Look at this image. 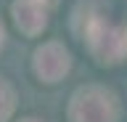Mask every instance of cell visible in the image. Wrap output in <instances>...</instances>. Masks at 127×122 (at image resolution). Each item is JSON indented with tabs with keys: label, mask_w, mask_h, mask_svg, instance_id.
Returning <instances> with one entry per match:
<instances>
[{
	"label": "cell",
	"mask_w": 127,
	"mask_h": 122,
	"mask_svg": "<svg viewBox=\"0 0 127 122\" xmlns=\"http://www.w3.org/2000/svg\"><path fill=\"white\" fill-rule=\"evenodd\" d=\"M34 69L45 82H58L69 72V53L58 42H48L34 53Z\"/></svg>",
	"instance_id": "cell-2"
},
{
	"label": "cell",
	"mask_w": 127,
	"mask_h": 122,
	"mask_svg": "<svg viewBox=\"0 0 127 122\" xmlns=\"http://www.w3.org/2000/svg\"><path fill=\"white\" fill-rule=\"evenodd\" d=\"M13 19L24 35H37L48 24V3L45 0H16Z\"/></svg>",
	"instance_id": "cell-3"
},
{
	"label": "cell",
	"mask_w": 127,
	"mask_h": 122,
	"mask_svg": "<svg viewBox=\"0 0 127 122\" xmlns=\"http://www.w3.org/2000/svg\"><path fill=\"white\" fill-rule=\"evenodd\" d=\"M71 122H114V104L98 88H82L71 98Z\"/></svg>",
	"instance_id": "cell-1"
},
{
	"label": "cell",
	"mask_w": 127,
	"mask_h": 122,
	"mask_svg": "<svg viewBox=\"0 0 127 122\" xmlns=\"http://www.w3.org/2000/svg\"><path fill=\"white\" fill-rule=\"evenodd\" d=\"M21 122H40V120H32V117H29V120H21Z\"/></svg>",
	"instance_id": "cell-6"
},
{
	"label": "cell",
	"mask_w": 127,
	"mask_h": 122,
	"mask_svg": "<svg viewBox=\"0 0 127 122\" xmlns=\"http://www.w3.org/2000/svg\"><path fill=\"white\" fill-rule=\"evenodd\" d=\"M13 106H16V93H13V88H11L5 80H0V122H5L8 117L13 114Z\"/></svg>",
	"instance_id": "cell-4"
},
{
	"label": "cell",
	"mask_w": 127,
	"mask_h": 122,
	"mask_svg": "<svg viewBox=\"0 0 127 122\" xmlns=\"http://www.w3.org/2000/svg\"><path fill=\"white\" fill-rule=\"evenodd\" d=\"M3 42H5V29H3V24H0V48H3Z\"/></svg>",
	"instance_id": "cell-5"
}]
</instances>
